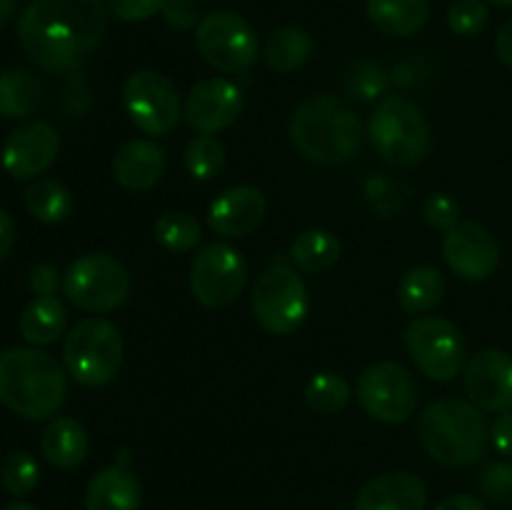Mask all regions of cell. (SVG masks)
Wrapping results in <instances>:
<instances>
[{"instance_id":"46","label":"cell","mask_w":512,"mask_h":510,"mask_svg":"<svg viewBox=\"0 0 512 510\" xmlns=\"http://www.w3.org/2000/svg\"><path fill=\"white\" fill-rule=\"evenodd\" d=\"M3 510H38V508H35V505H30V503H20V500H18V503H10L8 508H3Z\"/></svg>"},{"instance_id":"34","label":"cell","mask_w":512,"mask_h":510,"mask_svg":"<svg viewBox=\"0 0 512 510\" xmlns=\"http://www.w3.org/2000/svg\"><path fill=\"white\" fill-rule=\"evenodd\" d=\"M490 10L485 0H453L448 8V25L460 38H473L488 25Z\"/></svg>"},{"instance_id":"13","label":"cell","mask_w":512,"mask_h":510,"mask_svg":"<svg viewBox=\"0 0 512 510\" xmlns=\"http://www.w3.org/2000/svg\"><path fill=\"white\" fill-rule=\"evenodd\" d=\"M248 283V263L243 253L228 243H208L190 263V290L205 308H225L243 293Z\"/></svg>"},{"instance_id":"16","label":"cell","mask_w":512,"mask_h":510,"mask_svg":"<svg viewBox=\"0 0 512 510\" xmlns=\"http://www.w3.org/2000/svg\"><path fill=\"white\" fill-rule=\"evenodd\" d=\"M60 153V135L45 120H30L8 135L3 145V168L15 180L38 178L55 163Z\"/></svg>"},{"instance_id":"11","label":"cell","mask_w":512,"mask_h":510,"mask_svg":"<svg viewBox=\"0 0 512 510\" xmlns=\"http://www.w3.org/2000/svg\"><path fill=\"white\" fill-rule=\"evenodd\" d=\"M355 393L370 418L388 425L405 423L410 415H415L420 403L418 380L395 360H380L365 368Z\"/></svg>"},{"instance_id":"5","label":"cell","mask_w":512,"mask_h":510,"mask_svg":"<svg viewBox=\"0 0 512 510\" xmlns=\"http://www.w3.org/2000/svg\"><path fill=\"white\" fill-rule=\"evenodd\" d=\"M125 345L118 325L105 318H85L63 343V368L85 388L108 385L123 365Z\"/></svg>"},{"instance_id":"4","label":"cell","mask_w":512,"mask_h":510,"mask_svg":"<svg viewBox=\"0 0 512 510\" xmlns=\"http://www.w3.org/2000/svg\"><path fill=\"white\" fill-rule=\"evenodd\" d=\"M425 453L448 468L478 463L490 443V425L470 400L440 398L420 413L415 425Z\"/></svg>"},{"instance_id":"40","label":"cell","mask_w":512,"mask_h":510,"mask_svg":"<svg viewBox=\"0 0 512 510\" xmlns=\"http://www.w3.org/2000/svg\"><path fill=\"white\" fill-rule=\"evenodd\" d=\"M490 445L505 458H512V410L495 415L490 423Z\"/></svg>"},{"instance_id":"37","label":"cell","mask_w":512,"mask_h":510,"mask_svg":"<svg viewBox=\"0 0 512 510\" xmlns=\"http://www.w3.org/2000/svg\"><path fill=\"white\" fill-rule=\"evenodd\" d=\"M423 218L430 228L435 230H453L460 223V205L458 200L450 198L448 193H433L423 203Z\"/></svg>"},{"instance_id":"35","label":"cell","mask_w":512,"mask_h":510,"mask_svg":"<svg viewBox=\"0 0 512 510\" xmlns=\"http://www.w3.org/2000/svg\"><path fill=\"white\" fill-rule=\"evenodd\" d=\"M350 93L360 100H373L388 90V73L375 63H358L345 80Z\"/></svg>"},{"instance_id":"21","label":"cell","mask_w":512,"mask_h":510,"mask_svg":"<svg viewBox=\"0 0 512 510\" xmlns=\"http://www.w3.org/2000/svg\"><path fill=\"white\" fill-rule=\"evenodd\" d=\"M140 483L128 465H110L90 478L85 510H138Z\"/></svg>"},{"instance_id":"1","label":"cell","mask_w":512,"mask_h":510,"mask_svg":"<svg viewBox=\"0 0 512 510\" xmlns=\"http://www.w3.org/2000/svg\"><path fill=\"white\" fill-rule=\"evenodd\" d=\"M108 30L103 0H30L18 20V38L28 58L48 73L83 63Z\"/></svg>"},{"instance_id":"42","label":"cell","mask_w":512,"mask_h":510,"mask_svg":"<svg viewBox=\"0 0 512 510\" xmlns=\"http://www.w3.org/2000/svg\"><path fill=\"white\" fill-rule=\"evenodd\" d=\"M435 510H488V508H485L483 500H478L475 495L455 493V495H448L445 500H440Z\"/></svg>"},{"instance_id":"9","label":"cell","mask_w":512,"mask_h":510,"mask_svg":"<svg viewBox=\"0 0 512 510\" xmlns=\"http://www.w3.org/2000/svg\"><path fill=\"white\" fill-rule=\"evenodd\" d=\"M130 275L108 253H88L75 260L63 275L65 298L88 313H110L128 300Z\"/></svg>"},{"instance_id":"24","label":"cell","mask_w":512,"mask_h":510,"mask_svg":"<svg viewBox=\"0 0 512 510\" xmlns=\"http://www.w3.org/2000/svg\"><path fill=\"white\" fill-rule=\"evenodd\" d=\"M43 98V83L30 70L10 68L0 73V118H28L43 105Z\"/></svg>"},{"instance_id":"18","label":"cell","mask_w":512,"mask_h":510,"mask_svg":"<svg viewBox=\"0 0 512 510\" xmlns=\"http://www.w3.org/2000/svg\"><path fill=\"white\" fill-rule=\"evenodd\" d=\"M268 213V200L253 185H235L223 190L210 203L208 223L213 233L223 238H245L263 223Z\"/></svg>"},{"instance_id":"23","label":"cell","mask_w":512,"mask_h":510,"mask_svg":"<svg viewBox=\"0 0 512 510\" xmlns=\"http://www.w3.org/2000/svg\"><path fill=\"white\" fill-rule=\"evenodd\" d=\"M430 18V0H368V20L385 35L408 38Z\"/></svg>"},{"instance_id":"14","label":"cell","mask_w":512,"mask_h":510,"mask_svg":"<svg viewBox=\"0 0 512 510\" xmlns=\"http://www.w3.org/2000/svg\"><path fill=\"white\" fill-rule=\"evenodd\" d=\"M443 258L458 278L480 283L488 280L500 265V245L485 225L460 220L443 238Z\"/></svg>"},{"instance_id":"43","label":"cell","mask_w":512,"mask_h":510,"mask_svg":"<svg viewBox=\"0 0 512 510\" xmlns=\"http://www.w3.org/2000/svg\"><path fill=\"white\" fill-rule=\"evenodd\" d=\"M495 53H498L500 63L512 70V18L500 25L498 35H495Z\"/></svg>"},{"instance_id":"28","label":"cell","mask_w":512,"mask_h":510,"mask_svg":"<svg viewBox=\"0 0 512 510\" xmlns=\"http://www.w3.org/2000/svg\"><path fill=\"white\" fill-rule=\"evenodd\" d=\"M290 258H293V263L303 273H325V270H330L340 260V243L328 230H303L293 240V245H290Z\"/></svg>"},{"instance_id":"17","label":"cell","mask_w":512,"mask_h":510,"mask_svg":"<svg viewBox=\"0 0 512 510\" xmlns=\"http://www.w3.org/2000/svg\"><path fill=\"white\" fill-rule=\"evenodd\" d=\"M243 113V93L228 78H205L190 88L185 120L200 135H215L230 128Z\"/></svg>"},{"instance_id":"32","label":"cell","mask_w":512,"mask_h":510,"mask_svg":"<svg viewBox=\"0 0 512 510\" xmlns=\"http://www.w3.org/2000/svg\"><path fill=\"white\" fill-rule=\"evenodd\" d=\"M185 170L195 180H213L225 168V148L213 135H198L188 143L183 153Z\"/></svg>"},{"instance_id":"45","label":"cell","mask_w":512,"mask_h":510,"mask_svg":"<svg viewBox=\"0 0 512 510\" xmlns=\"http://www.w3.org/2000/svg\"><path fill=\"white\" fill-rule=\"evenodd\" d=\"M15 8H18V0H0V25H5L13 18Z\"/></svg>"},{"instance_id":"39","label":"cell","mask_w":512,"mask_h":510,"mask_svg":"<svg viewBox=\"0 0 512 510\" xmlns=\"http://www.w3.org/2000/svg\"><path fill=\"white\" fill-rule=\"evenodd\" d=\"M198 5L195 0H168V5L163 8L165 23L173 30H190L193 25H198Z\"/></svg>"},{"instance_id":"47","label":"cell","mask_w":512,"mask_h":510,"mask_svg":"<svg viewBox=\"0 0 512 510\" xmlns=\"http://www.w3.org/2000/svg\"><path fill=\"white\" fill-rule=\"evenodd\" d=\"M490 5H498V8H512V0H485Z\"/></svg>"},{"instance_id":"10","label":"cell","mask_w":512,"mask_h":510,"mask_svg":"<svg viewBox=\"0 0 512 510\" xmlns=\"http://www.w3.org/2000/svg\"><path fill=\"white\" fill-rule=\"evenodd\" d=\"M195 45L205 63L220 73H245L260 58L258 33L233 10L205 15L195 30Z\"/></svg>"},{"instance_id":"30","label":"cell","mask_w":512,"mask_h":510,"mask_svg":"<svg viewBox=\"0 0 512 510\" xmlns=\"http://www.w3.org/2000/svg\"><path fill=\"white\" fill-rule=\"evenodd\" d=\"M305 405L318 415H335L350 403L353 388L338 373H318L305 385Z\"/></svg>"},{"instance_id":"25","label":"cell","mask_w":512,"mask_h":510,"mask_svg":"<svg viewBox=\"0 0 512 510\" xmlns=\"http://www.w3.org/2000/svg\"><path fill=\"white\" fill-rule=\"evenodd\" d=\"M65 323H68V310L63 300L45 295L25 305L18 328L30 345H53L63 335Z\"/></svg>"},{"instance_id":"31","label":"cell","mask_w":512,"mask_h":510,"mask_svg":"<svg viewBox=\"0 0 512 510\" xmlns=\"http://www.w3.org/2000/svg\"><path fill=\"white\" fill-rule=\"evenodd\" d=\"M200 223L188 213L170 210L155 223V238L170 253H190L200 243Z\"/></svg>"},{"instance_id":"44","label":"cell","mask_w":512,"mask_h":510,"mask_svg":"<svg viewBox=\"0 0 512 510\" xmlns=\"http://www.w3.org/2000/svg\"><path fill=\"white\" fill-rule=\"evenodd\" d=\"M15 243V223L3 208H0V263L10 255Z\"/></svg>"},{"instance_id":"36","label":"cell","mask_w":512,"mask_h":510,"mask_svg":"<svg viewBox=\"0 0 512 510\" xmlns=\"http://www.w3.org/2000/svg\"><path fill=\"white\" fill-rule=\"evenodd\" d=\"M478 485L488 500L498 505H512V465L503 463H488L478 475Z\"/></svg>"},{"instance_id":"41","label":"cell","mask_w":512,"mask_h":510,"mask_svg":"<svg viewBox=\"0 0 512 510\" xmlns=\"http://www.w3.org/2000/svg\"><path fill=\"white\" fill-rule=\"evenodd\" d=\"M60 285V273L48 263H38L30 273V288H33L35 298H45V295H55Z\"/></svg>"},{"instance_id":"26","label":"cell","mask_w":512,"mask_h":510,"mask_svg":"<svg viewBox=\"0 0 512 510\" xmlns=\"http://www.w3.org/2000/svg\"><path fill=\"white\" fill-rule=\"evenodd\" d=\"M313 55V38L298 25H283L265 40L263 60L275 73H295Z\"/></svg>"},{"instance_id":"15","label":"cell","mask_w":512,"mask_h":510,"mask_svg":"<svg viewBox=\"0 0 512 510\" xmlns=\"http://www.w3.org/2000/svg\"><path fill=\"white\" fill-rule=\"evenodd\" d=\"M465 393L470 403L488 413L512 410V355L498 348L475 353L465 365Z\"/></svg>"},{"instance_id":"8","label":"cell","mask_w":512,"mask_h":510,"mask_svg":"<svg viewBox=\"0 0 512 510\" xmlns=\"http://www.w3.org/2000/svg\"><path fill=\"white\" fill-rule=\"evenodd\" d=\"M405 350L423 375L438 383H450L468 365V345L458 325L438 315L415 318L405 328Z\"/></svg>"},{"instance_id":"33","label":"cell","mask_w":512,"mask_h":510,"mask_svg":"<svg viewBox=\"0 0 512 510\" xmlns=\"http://www.w3.org/2000/svg\"><path fill=\"white\" fill-rule=\"evenodd\" d=\"M0 483L10 495H28L40 483V465L30 453H10L0 465Z\"/></svg>"},{"instance_id":"29","label":"cell","mask_w":512,"mask_h":510,"mask_svg":"<svg viewBox=\"0 0 512 510\" xmlns=\"http://www.w3.org/2000/svg\"><path fill=\"white\" fill-rule=\"evenodd\" d=\"M25 208L40 223H60L73 210V195L63 183L53 178L35 180L23 193Z\"/></svg>"},{"instance_id":"20","label":"cell","mask_w":512,"mask_h":510,"mask_svg":"<svg viewBox=\"0 0 512 510\" xmlns=\"http://www.w3.org/2000/svg\"><path fill=\"white\" fill-rule=\"evenodd\" d=\"M168 165L163 145L155 140H130L115 153L113 158V178L125 190H150L160 183Z\"/></svg>"},{"instance_id":"6","label":"cell","mask_w":512,"mask_h":510,"mask_svg":"<svg viewBox=\"0 0 512 510\" xmlns=\"http://www.w3.org/2000/svg\"><path fill=\"white\" fill-rule=\"evenodd\" d=\"M370 138L383 160L398 168H415L430 153V125L418 110L400 95H388L370 115Z\"/></svg>"},{"instance_id":"19","label":"cell","mask_w":512,"mask_h":510,"mask_svg":"<svg viewBox=\"0 0 512 510\" xmlns=\"http://www.w3.org/2000/svg\"><path fill=\"white\" fill-rule=\"evenodd\" d=\"M428 488L413 473H385L363 485L355 510H425Z\"/></svg>"},{"instance_id":"27","label":"cell","mask_w":512,"mask_h":510,"mask_svg":"<svg viewBox=\"0 0 512 510\" xmlns=\"http://www.w3.org/2000/svg\"><path fill=\"white\" fill-rule=\"evenodd\" d=\"M445 295V278L433 265H415L398 285V303L405 313L423 315L433 310Z\"/></svg>"},{"instance_id":"12","label":"cell","mask_w":512,"mask_h":510,"mask_svg":"<svg viewBox=\"0 0 512 510\" xmlns=\"http://www.w3.org/2000/svg\"><path fill=\"white\" fill-rule=\"evenodd\" d=\"M123 108L130 123L153 138L173 133L183 115L178 90L158 70H138L125 80Z\"/></svg>"},{"instance_id":"22","label":"cell","mask_w":512,"mask_h":510,"mask_svg":"<svg viewBox=\"0 0 512 510\" xmlns=\"http://www.w3.org/2000/svg\"><path fill=\"white\" fill-rule=\"evenodd\" d=\"M88 433L75 418H55L40 438V453L53 468L75 470L88 458Z\"/></svg>"},{"instance_id":"3","label":"cell","mask_w":512,"mask_h":510,"mask_svg":"<svg viewBox=\"0 0 512 510\" xmlns=\"http://www.w3.org/2000/svg\"><path fill=\"white\" fill-rule=\"evenodd\" d=\"M290 140L305 160L340 165L353 160L363 140V125L355 110L335 95H313L295 108Z\"/></svg>"},{"instance_id":"2","label":"cell","mask_w":512,"mask_h":510,"mask_svg":"<svg viewBox=\"0 0 512 510\" xmlns=\"http://www.w3.org/2000/svg\"><path fill=\"white\" fill-rule=\"evenodd\" d=\"M68 395L65 370L38 348H8L0 353V403L25 420H48Z\"/></svg>"},{"instance_id":"38","label":"cell","mask_w":512,"mask_h":510,"mask_svg":"<svg viewBox=\"0 0 512 510\" xmlns=\"http://www.w3.org/2000/svg\"><path fill=\"white\" fill-rule=\"evenodd\" d=\"M165 5H168V0H108L110 13L125 23L153 18V15L163 13Z\"/></svg>"},{"instance_id":"7","label":"cell","mask_w":512,"mask_h":510,"mask_svg":"<svg viewBox=\"0 0 512 510\" xmlns=\"http://www.w3.org/2000/svg\"><path fill=\"white\" fill-rule=\"evenodd\" d=\"M310 313L308 285L288 260H273L253 288V315L270 335H290Z\"/></svg>"}]
</instances>
